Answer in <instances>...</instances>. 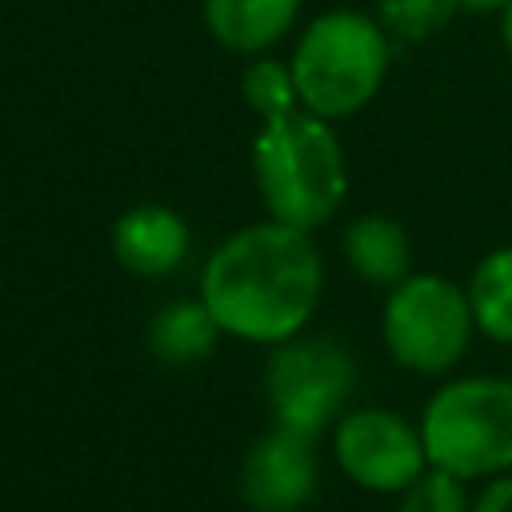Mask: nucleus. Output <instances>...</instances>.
<instances>
[{"label": "nucleus", "instance_id": "obj_8", "mask_svg": "<svg viewBox=\"0 0 512 512\" xmlns=\"http://www.w3.org/2000/svg\"><path fill=\"white\" fill-rule=\"evenodd\" d=\"M320 484L316 440L272 424L240 460V496L252 512H300Z\"/></svg>", "mask_w": 512, "mask_h": 512}, {"label": "nucleus", "instance_id": "obj_16", "mask_svg": "<svg viewBox=\"0 0 512 512\" xmlns=\"http://www.w3.org/2000/svg\"><path fill=\"white\" fill-rule=\"evenodd\" d=\"M396 512H472V496H468V480H460L448 468L428 464L404 492Z\"/></svg>", "mask_w": 512, "mask_h": 512}, {"label": "nucleus", "instance_id": "obj_15", "mask_svg": "<svg viewBox=\"0 0 512 512\" xmlns=\"http://www.w3.org/2000/svg\"><path fill=\"white\" fill-rule=\"evenodd\" d=\"M460 12L456 0H376V20L392 40H428Z\"/></svg>", "mask_w": 512, "mask_h": 512}, {"label": "nucleus", "instance_id": "obj_11", "mask_svg": "<svg viewBox=\"0 0 512 512\" xmlns=\"http://www.w3.org/2000/svg\"><path fill=\"white\" fill-rule=\"evenodd\" d=\"M340 252L352 276L372 288H392L412 272V240L404 224L384 212H364L348 220L340 236Z\"/></svg>", "mask_w": 512, "mask_h": 512}, {"label": "nucleus", "instance_id": "obj_9", "mask_svg": "<svg viewBox=\"0 0 512 512\" xmlns=\"http://www.w3.org/2000/svg\"><path fill=\"white\" fill-rule=\"evenodd\" d=\"M192 252L188 220L168 204H132L112 224V256L128 276L164 280Z\"/></svg>", "mask_w": 512, "mask_h": 512}, {"label": "nucleus", "instance_id": "obj_17", "mask_svg": "<svg viewBox=\"0 0 512 512\" xmlns=\"http://www.w3.org/2000/svg\"><path fill=\"white\" fill-rule=\"evenodd\" d=\"M472 512H512V472L488 476L484 488L472 496Z\"/></svg>", "mask_w": 512, "mask_h": 512}, {"label": "nucleus", "instance_id": "obj_5", "mask_svg": "<svg viewBox=\"0 0 512 512\" xmlns=\"http://www.w3.org/2000/svg\"><path fill=\"white\" fill-rule=\"evenodd\" d=\"M476 332L464 284L440 272H408L388 288L380 308V340L392 364L416 376H444L460 364Z\"/></svg>", "mask_w": 512, "mask_h": 512}, {"label": "nucleus", "instance_id": "obj_14", "mask_svg": "<svg viewBox=\"0 0 512 512\" xmlns=\"http://www.w3.org/2000/svg\"><path fill=\"white\" fill-rule=\"evenodd\" d=\"M240 92H244V104H248L260 120H272V116H284V112H296V108H300V92H296V80H292V64H288V60H276V56H268V52L248 56L244 76H240Z\"/></svg>", "mask_w": 512, "mask_h": 512}, {"label": "nucleus", "instance_id": "obj_13", "mask_svg": "<svg viewBox=\"0 0 512 512\" xmlns=\"http://www.w3.org/2000/svg\"><path fill=\"white\" fill-rule=\"evenodd\" d=\"M476 332L512 348V244L484 252L464 284Z\"/></svg>", "mask_w": 512, "mask_h": 512}, {"label": "nucleus", "instance_id": "obj_12", "mask_svg": "<svg viewBox=\"0 0 512 512\" xmlns=\"http://www.w3.org/2000/svg\"><path fill=\"white\" fill-rule=\"evenodd\" d=\"M220 336L224 332L200 296L196 300H168L148 320V352L168 368H188V364L208 360L216 352Z\"/></svg>", "mask_w": 512, "mask_h": 512}, {"label": "nucleus", "instance_id": "obj_19", "mask_svg": "<svg viewBox=\"0 0 512 512\" xmlns=\"http://www.w3.org/2000/svg\"><path fill=\"white\" fill-rule=\"evenodd\" d=\"M500 40H504V52L512 56V0H508L504 12H500Z\"/></svg>", "mask_w": 512, "mask_h": 512}, {"label": "nucleus", "instance_id": "obj_18", "mask_svg": "<svg viewBox=\"0 0 512 512\" xmlns=\"http://www.w3.org/2000/svg\"><path fill=\"white\" fill-rule=\"evenodd\" d=\"M464 12H476V16H488V12H504L508 0H456Z\"/></svg>", "mask_w": 512, "mask_h": 512}, {"label": "nucleus", "instance_id": "obj_4", "mask_svg": "<svg viewBox=\"0 0 512 512\" xmlns=\"http://www.w3.org/2000/svg\"><path fill=\"white\" fill-rule=\"evenodd\" d=\"M428 464L460 480H488L512 472V376H452L420 412Z\"/></svg>", "mask_w": 512, "mask_h": 512}, {"label": "nucleus", "instance_id": "obj_6", "mask_svg": "<svg viewBox=\"0 0 512 512\" xmlns=\"http://www.w3.org/2000/svg\"><path fill=\"white\" fill-rule=\"evenodd\" d=\"M356 384L352 352L332 336H292L272 344L264 364V400L272 424L292 428L300 436H320L348 408Z\"/></svg>", "mask_w": 512, "mask_h": 512}, {"label": "nucleus", "instance_id": "obj_7", "mask_svg": "<svg viewBox=\"0 0 512 512\" xmlns=\"http://www.w3.org/2000/svg\"><path fill=\"white\" fill-rule=\"evenodd\" d=\"M332 456L356 488L380 496H400L428 468L420 424L384 404L344 408L332 424Z\"/></svg>", "mask_w": 512, "mask_h": 512}, {"label": "nucleus", "instance_id": "obj_1", "mask_svg": "<svg viewBox=\"0 0 512 512\" xmlns=\"http://www.w3.org/2000/svg\"><path fill=\"white\" fill-rule=\"evenodd\" d=\"M324 296V256L312 232L256 220L224 236L200 268V300L220 332L272 348L308 328Z\"/></svg>", "mask_w": 512, "mask_h": 512}, {"label": "nucleus", "instance_id": "obj_3", "mask_svg": "<svg viewBox=\"0 0 512 512\" xmlns=\"http://www.w3.org/2000/svg\"><path fill=\"white\" fill-rule=\"evenodd\" d=\"M300 108L324 120L364 112L384 88L392 64V36L360 8H328L312 16L288 56Z\"/></svg>", "mask_w": 512, "mask_h": 512}, {"label": "nucleus", "instance_id": "obj_10", "mask_svg": "<svg viewBox=\"0 0 512 512\" xmlns=\"http://www.w3.org/2000/svg\"><path fill=\"white\" fill-rule=\"evenodd\" d=\"M304 0H204L212 40L236 56L272 52L296 24Z\"/></svg>", "mask_w": 512, "mask_h": 512}, {"label": "nucleus", "instance_id": "obj_2", "mask_svg": "<svg viewBox=\"0 0 512 512\" xmlns=\"http://www.w3.org/2000/svg\"><path fill=\"white\" fill-rule=\"evenodd\" d=\"M252 180L272 220L304 232L324 228L348 192V160L332 120L308 108L260 120L252 140Z\"/></svg>", "mask_w": 512, "mask_h": 512}]
</instances>
